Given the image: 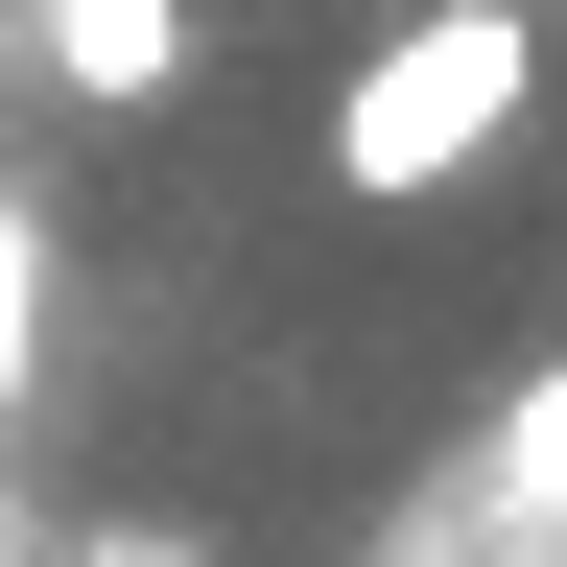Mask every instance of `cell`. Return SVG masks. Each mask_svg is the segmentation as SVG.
I'll return each mask as SVG.
<instances>
[{"mask_svg": "<svg viewBox=\"0 0 567 567\" xmlns=\"http://www.w3.org/2000/svg\"><path fill=\"white\" fill-rule=\"evenodd\" d=\"M520 95H544V24H520V0H425V24H379V48L331 71V189L354 213L473 189L496 142H520Z\"/></svg>", "mask_w": 567, "mask_h": 567, "instance_id": "obj_1", "label": "cell"}, {"mask_svg": "<svg viewBox=\"0 0 567 567\" xmlns=\"http://www.w3.org/2000/svg\"><path fill=\"white\" fill-rule=\"evenodd\" d=\"M24 71H48L71 118H142V95L213 71V24H189V0H24Z\"/></svg>", "mask_w": 567, "mask_h": 567, "instance_id": "obj_2", "label": "cell"}, {"mask_svg": "<svg viewBox=\"0 0 567 567\" xmlns=\"http://www.w3.org/2000/svg\"><path fill=\"white\" fill-rule=\"evenodd\" d=\"M450 544H567V379L473 450V496H450Z\"/></svg>", "mask_w": 567, "mask_h": 567, "instance_id": "obj_3", "label": "cell"}, {"mask_svg": "<svg viewBox=\"0 0 567 567\" xmlns=\"http://www.w3.org/2000/svg\"><path fill=\"white\" fill-rule=\"evenodd\" d=\"M24 331H48V237L0 213V402H24Z\"/></svg>", "mask_w": 567, "mask_h": 567, "instance_id": "obj_4", "label": "cell"}, {"mask_svg": "<svg viewBox=\"0 0 567 567\" xmlns=\"http://www.w3.org/2000/svg\"><path fill=\"white\" fill-rule=\"evenodd\" d=\"M0 567H24V520H0Z\"/></svg>", "mask_w": 567, "mask_h": 567, "instance_id": "obj_5", "label": "cell"}]
</instances>
